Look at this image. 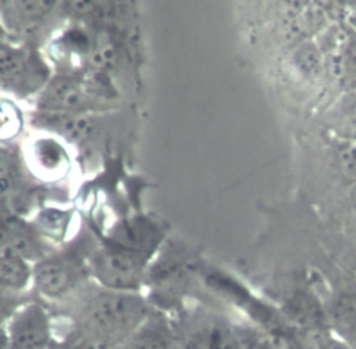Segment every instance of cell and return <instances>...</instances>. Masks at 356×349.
Wrapping results in <instances>:
<instances>
[{"label": "cell", "mask_w": 356, "mask_h": 349, "mask_svg": "<svg viewBox=\"0 0 356 349\" xmlns=\"http://www.w3.org/2000/svg\"><path fill=\"white\" fill-rule=\"evenodd\" d=\"M9 349H47L55 339L49 311L35 298L24 305L6 325Z\"/></svg>", "instance_id": "8992f818"}, {"label": "cell", "mask_w": 356, "mask_h": 349, "mask_svg": "<svg viewBox=\"0 0 356 349\" xmlns=\"http://www.w3.org/2000/svg\"><path fill=\"white\" fill-rule=\"evenodd\" d=\"M28 165L36 176L58 179L70 170V157L65 147L52 137L36 138L28 152Z\"/></svg>", "instance_id": "7c38bea8"}, {"label": "cell", "mask_w": 356, "mask_h": 349, "mask_svg": "<svg viewBox=\"0 0 356 349\" xmlns=\"http://www.w3.org/2000/svg\"><path fill=\"white\" fill-rule=\"evenodd\" d=\"M243 349H298L291 341L282 335H261L243 345Z\"/></svg>", "instance_id": "ffe728a7"}, {"label": "cell", "mask_w": 356, "mask_h": 349, "mask_svg": "<svg viewBox=\"0 0 356 349\" xmlns=\"http://www.w3.org/2000/svg\"><path fill=\"white\" fill-rule=\"evenodd\" d=\"M342 219L345 222L346 232L356 238V184L349 187L345 195Z\"/></svg>", "instance_id": "7402d4cb"}, {"label": "cell", "mask_w": 356, "mask_h": 349, "mask_svg": "<svg viewBox=\"0 0 356 349\" xmlns=\"http://www.w3.org/2000/svg\"><path fill=\"white\" fill-rule=\"evenodd\" d=\"M47 349H72L71 346H70V343L66 342L65 339H54L51 343H49V346L47 348Z\"/></svg>", "instance_id": "d4e9b609"}, {"label": "cell", "mask_w": 356, "mask_h": 349, "mask_svg": "<svg viewBox=\"0 0 356 349\" xmlns=\"http://www.w3.org/2000/svg\"><path fill=\"white\" fill-rule=\"evenodd\" d=\"M72 214L71 211L58 210V209H44L39 211L36 220L33 222L42 236L52 242H62L66 233H68L71 225Z\"/></svg>", "instance_id": "2e32d148"}, {"label": "cell", "mask_w": 356, "mask_h": 349, "mask_svg": "<svg viewBox=\"0 0 356 349\" xmlns=\"http://www.w3.org/2000/svg\"><path fill=\"white\" fill-rule=\"evenodd\" d=\"M325 124L341 143L356 144V94H348L333 105Z\"/></svg>", "instance_id": "4fadbf2b"}, {"label": "cell", "mask_w": 356, "mask_h": 349, "mask_svg": "<svg viewBox=\"0 0 356 349\" xmlns=\"http://www.w3.org/2000/svg\"><path fill=\"white\" fill-rule=\"evenodd\" d=\"M55 249L33 222L24 216L0 217V254H10L36 263Z\"/></svg>", "instance_id": "ba28073f"}, {"label": "cell", "mask_w": 356, "mask_h": 349, "mask_svg": "<svg viewBox=\"0 0 356 349\" xmlns=\"http://www.w3.org/2000/svg\"><path fill=\"white\" fill-rule=\"evenodd\" d=\"M6 43H12V42H10V39H9L8 31L5 29L3 24H2V19H0V47L6 45Z\"/></svg>", "instance_id": "484cf974"}, {"label": "cell", "mask_w": 356, "mask_h": 349, "mask_svg": "<svg viewBox=\"0 0 356 349\" xmlns=\"http://www.w3.org/2000/svg\"><path fill=\"white\" fill-rule=\"evenodd\" d=\"M35 298L36 295L32 291L16 292L0 286V325L6 326L13 315Z\"/></svg>", "instance_id": "ac0fdd59"}, {"label": "cell", "mask_w": 356, "mask_h": 349, "mask_svg": "<svg viewBox=\"0 0 356 349\" xmlns=\"http://www.w3.org/2000/svg\"><path fill=\"white\" fill-rule=\"evenodd\" d=\"M32 125L71 144H82L95 134L97 124L89 114L35 111Z\"/></svg>", "instance_id": "30bf717a"}, {"label": "cell", "mask_w": 356, "mask_h": 349, "mask_svg": "<svg viewBox=\"0 0 356 349\" xmlns=\"http://www.w3.org/2000/svg\"><path fill=\"white\" fill-rule=\"evenodd\" d=\"M60 2L51 0H13L0 2V19L15 45L39 49L63 24Z\"/></svg>", "instance_id": "3957f363"}, {"label": "cell", "mask_w": 356, "mask_h": 349, "mask_svg": "<svg viewBox=\"0 0 356 349\" xmlns=\"http://www.w3.org/2000/svg\"><path fill=\"white\" fill-rule=\"evenodd\" d=\"M33 265L29 261L10 256L0 254V286L16 292L32 291Z\"/></svg>", "instance_id": "9a60e30c"}, {"label": "cell", "mask_w": 356, "mask_h": 349, "mask_svg": "<svg viewBox=\"0 0 356 349\" xmlns=\"http://www.w3.org/2000/svg\"><path fill=\"white\" fill-rule=\"evenodd\" d=\"M337 151V161L342 177L349 181L350 187L356 184V144L341 143Z\"/></svg>", "instance_id": "d6986e66"}, {"label": "cell", "mask_w": 356, "mask_h": 349, "mask_svg": "<svg viewBox=\"0 0 356 349\" xmlns=\"http://www.w3.org/2000/svg\"><path fill=\"white\" fill-rule=\"evenodd\" d=\"M24 127V115L12 98L0 97V143L13 140Z\"/></svg>", "instance_id": "e0dca14e"}, {"label": "cell", "mask_w": 356, "mask_h": 349, "mask_svg": "<svg viewBox=\"0 0 356 349\" xmlns=\"http://www.w3.org/2000/svg\"><path fill=\"white\" fill-rule=\"evenodd\" d=\"M327 318L337 336L350 345L356 338V292L346 291L333 299Z\"/></svg>", "instance_id": "5bb4252c"}, {"label": "cell", "mask_w": 356, "mask_h": 349, "mask_svg": "<svg viewBox=\"0 0 356 349\" xmlns=\"http://www.w3.org/2000/svg\"><path fill=\"white\" fill-rule=\"evenodd\" d=\"M151 261L105 240L89 254V273L98 286L127 293H143Z\"/></svg>", "instance_id": "277c9868"}, {"label": "cell", "mask_w": 356, "mask_h": 349, "mask_svg": "<svg viewBox=\"0 0 356 349\" xmlns=\"http://www.w3.org/2000/svg\"><path fill=\"white\" fill-rule=\"evenodd\" d=\"M0 349H9L8 331L5 325H0Z\"/></svg>", "instance_id": "cb8c5ba5"}, {"label": "cell", "mask_w": 356, "mask_h": 349, "mask_svg": "<svg viewBox=\"0 0 356 349\" xmlns=\"http://www.w3.org/2000/svg\"><path fill=\"white\" fill-rule=\"evenodd\" d=\"M71 303L72 334L109 343H125L152 307L143 293L108 291L91 282Z\"/></svg>", "instance_id": "6da1fadb"}, {"label": "cell", "mask_w": 356, "mask_h": 349, "mask_svg": "<svg viewBox=\"0 0 356 349\" xmlns=\"http://www.w3.org/2000/svg\"><path fill=\"white\" fill-rule=\"evenodd\" d=\"M314 349H355V348L350 346L348 342L342 341L341 338L333 336V338H322Z\"/></svg>", "instance_id": "603a6c76"}, {"label": "cell", "mask_w": 356, "mask_h": 349, "mask_svg": "<svg viewBox=\"0 0 356 349\" xmlns=\"http://www.w3.org/2000/svg\"><path fill=\"white\" fill-rule=\"evenodd\" d=\"M94 97L86 82L74 74L52 75L36 98V111L89 114Z\"/></svg>", "instance_id": "52a82bcc"}, {"label": "cell", "mask_w": 356, "mask_h": 349, "mask_svg": "<svg viewBox=\"0 0 356 349\" xmlns=\"http://www.w3.org/2000/svg\"><path fill=\"white\" fill-rule=\"evenodd\" d=\"M52 78L39 49L6 43L0 47V92L25 99L39 95Z\"/></svg>", "instance_id": "5b68a950"}, {"label": "cell", "mask_w": 356, "mask_h": 349, "mask_svg": "<svg viewBox=\"0 0 356 349\" xmlns=\"http://www.w3.org/2000/svg\"><path fill=\"white\" fill-rule=\"evenodd\" d=\"M95 245L75 243L51 252L33 263L32 292L39 299L68 302L92 282L89 254Z\"/></svg>", "instance_id": "7a4b0ae2"}, {"label": "cell", "mask_w": 356, "mask_h": 349, "mask_svg": "<svg viewBox=\"0 0 356 349\" xmlns=\"http://www.w3.org/2000/svg\"><path fill=\"white\" fill-rule=\"evenodd\" d=\"M104 240L151 261L164 242V232L155 222L138 216L117 223Z\"/></svg>", "instance_id": "9c48e42d"}, {"label": "cell", "mask_w": 356, "mask_h": 349, "mask_svg": "<svg viewBox=\"0 0 356 349\" xmlns=\"http://www.w3.org/2000/svg\"><path fill=\"white\" fill-rule=\"evenodd\" d=\"M129 349H183V341L168 318L154 309L128 341Z\"/></svg>", "instance_id": "8fae6325"}, {"label": "cell", "mask_w": 356, "mask_h": 349, "mask_svg": "<svg viewBox=\"0 0 356 349\" xmlns=\"http://www.w3.org/2000/svg\"><path fill=\"white\" fill-rule=\"evenodd\" d=\"M63 339L70 343L72 349H129L128 342L125 343L101 342V341H94V339H88V338L75 335L72 332H70Z\"/></svg>", "instance_id": "44dd1931"}]
</instances>
